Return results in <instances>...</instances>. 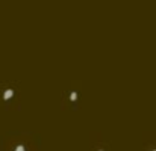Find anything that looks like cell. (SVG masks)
Returning a JSON list of instances; mask_svg holds the SVG:
<instances>
[{
  "label": "cell",
  "instance_id": "6da1fadb",
  "mask_svg": "<svg viewBox=\"0 0 156 151\" xmlns=\"http://www.w3.org/2000/svg\"><path fill=\"white\" fill-rule=\"evenodd\" d=\"M14 94H15V92H14V89H11V88H9V89H6V91L3 92V100L5 101L11 100V98L14 97Z\"/></svg>",
  "mask_w": 156,
  "mask_h": 151
},
{
  "label": "cell",
  "instance_id": "7a4b0ae2",
  "mask_svg": "<svg viewBox=\"0 0 156 151\" xmlns=\"http://www.w3.org/2000/svg\"><path fill=\"white\" fill-rule=\"evenodd\" d=\"M77 97H79V94H77L76 91H73V92L70 94V101H76L77 100Z\"/></svg>",
  "mask_w": 156,
  "mask_h": 151
},
{
  "label": "cell",
  "instance_id": "3957f363",
  "mask_svg": "<svg viewBox=\"0 0 156 151\" xmlns=\"http://www.w3.org/2000/svg\"><path fill=\"white\" fill-rule=\"evenodd\" d=\"M14 151H26V147H24L23 144H18V145L15 147V150Z\"/></svg>",
  "mask_w": 156,
  "mask_h": 151
},
{
  "label": "cell",
  "instance_id": "277c9868",
  "mask_svg": "<svg viewBox=\"0 0 156 151\" xmlns=\"http://www.w3.org/2000/svg\"><path fill=\"white\" fill-rule=\"evenodd\" d=\"M99 151H105V150H99Z\"/></svg>",
  "mask_w": 156,
  "mask_h": 151
},
{
  "label": "cell",
  "instance_id": "5b68a950",
  "mask_svg": "<svg viewBox=\"0 0 156 151\" xmlns=\"http://www.w3.org/2000/svg\"><path fill=\"white\" fill-rule=\"evenodd\" d=\"M152 151H156V150H152Z\"/></svg>",
  "mask_w": 156,
  "mask_h": 151
}]
</instances>
